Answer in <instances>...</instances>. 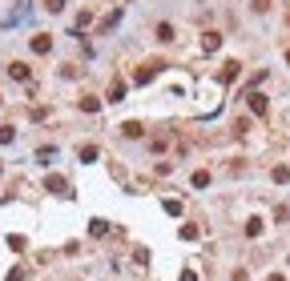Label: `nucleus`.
I'll use <instances>...</instances> for the list:
<instances>
[{"mask_svg":"<svg viewBox=\"0 0 290 281\" xmlns=\"http://www.w3.org/2000/svg\"><path fill=\"white\" fill-rule=\"evenodd\" d=\"M0 105H4V101H0Z\"/></svg>","mask_w":290,"mask_h":281,"instance_id":"obj_23","label":"nucleus"},{"mask_svg":"<svg viewBox=\"0 0 290 281\" xmlns=\"http://www.w3.org/2000/svg\"><path fill=\"white\" fill-rule=\"evenodd\" d=\"M48 48H52V40H48L45 33H37V37H33V52H41V56H45Z\"/></svg>","mask_w":290,"mask_h":281,"instance_id":"obj_6","label":"nucleus"},{"mask_svg":"<svg viewBox=\"0 0 290 281\" xmlns=\"http://www.w3.org/2000/svg\"><path fill=\"white\" fill-rule=\"evenodd\" d=\"M270 177H274V185H286V181H290V169H286V165H278Z\"/></svg>","mask_w":290,"mask_h":281,"instance_id":"obj_11","label":"nucleus"},{"mask_svg":"<svg viewBox=\"0 0 290 281\" xmlns=\"http://www.w3.org/2000/svg\"><path fill=\"white\" fill-rule=\"evenodd\" d=\"M270 281H286V277H282V273H274V277H270Z\"/></svg>","mask_w":290,"mask_h":281,"instance_id":"obj_21","label":"nucleus"},{"mask_svg":"<svg viewBox=\"0 0 290 281\" xmlns=\"http://www.w3.org/2000/svg\"><path fill=\"white\" fill-rule=\"evenodd\" d=\"M121 133H125V137H141V124H137V120H129V124H121Z\"/></svg>","mask_w":290,"mask_h":281,"instance_id":"obj_13","label":"nucleus"},{"mask_svg":"<svg viewBox=\"0 0 290 281\" xmlns=\"http://www.w3.org/2000/svg\"><path fill=\"white\" fill-rule=\"evenodd\" d=\"M45 189H48V193H73V189H69V181H65V177H56V173L45 181Z\"/></svg>","mask_w":290,"mask_h":281,"instance_id":"obj_1","label":"nucleus"},{"mask_svg":"<svg viewBox=\"0 0 290 281\" xmlns=\"http://www.w3.org/2000/svg\"><path fill=\"white\" fill-rule=\"evenodd\" d=\"M89 233H93V237H105V233H109V225H105V221H93V225H89Z\"/></svg>","mask_w":290,"mask_h":281,"instance_id":"obj_15","label":"nucleus"},{"mask_svg":"<svg viewBox=\"0 0 290 281\" xmlns=\"http://www.w3.org/2000/svg\"><path fill=\"white\" fill-rule=\"evenodd\" d=\"M262 217H250V221H246V237H262Z\"/></svg>","mask_w":290,"mask_h":281,"instance_id":"obj_5","label":"nucleus"},{"mask_svg":"<svg viewBox=\"0 0 290 281\" xmlns=\"http://www.w3.org/2000/svg\"><path fill=\"white\" fill-rule=\"evenodd\" d=\"M12 137H16V129H8V124H4V129H0V145H12Z\"/></svg>","mask_w":290,"mask_h":281,"instance_id":"obj_16","label":"nucleus"},{"mask_svg":"<svg viewBox=\"0 0 290 281\" xmlns=\"http://www.w3.org/2000/svg\"><path fill=\"white\" fill-rule=\"evenodd\" d=\"M81 109H85V113H97L101 101H97V97H81Z\"/></svg>","mask_w":290,"mask_h":281,"instance_id":"obj_12","label":"nucleus"},{"mask_svg":"<svg viewBox=\"0 0 290 281\" xmlns=\"http://www.w3.org/2000/svg\"><path fill=\"white\" fill-rule=\"evenodd\" d=\"M97 157H101V149H97V145H85V149H81V161H85V165H93Z\"/></svg>","mask_w":290,"mask_h":281,"instance_id":"obj_7","label":"nucleus"},{"mask_svg":"<svg viewBox=\"0 0 290 281\" xmlns=\"http://www.w3.org/2000/svg\"><path fill=\"white\" fill-rule=\"evenodd\" d=\"M234 281H246V273H242V269H238V273H234Z\"/></svg>","mask_w":290,"mask_h":281,"instance_id":"obj_20","label":"nucleus"},{"mask_svg":"<svg viewBox=\"0 0 290 281\" xmlns=\"http://www.w3.org/2000/svg\"><path fill=\"white\" fill-rule=\"evenodd\" d=\"M153 73H157V69H153V65H149V69H141V73H137V77H133V84H149V80H153Z\"/></svg>","mask_w":290,"mask_h":281,"instance_id":"obj_9","label":"nucleus"},{"mask_svg":"<svg viewBox=\"0 0 290 281\" xmlns=\"http://www.w3.org/2000/svg\"><path fill=\"white\" fill-rule=\"evenodd\" d=\"M45 8H48V12H61V8H65V0H45Z\"/></svg>","mask_w":290,"mask_h":281,"instance_id":"obj_17","label":"nucleus"},{"mask_svg":"<svg viewBox=\"0 0 290 281\" xmlns=\"http://www.w3.org/2000/svg\"><path fill=\"white\" fill-rule=\"evenodd\" d=\"M8 73H12V80H28V65H20V60H12Z\"/></svg>","mask_w":290,"mask_h":281,"instance_id":"obj_8","label":"nucleus"},{"mask_svg":"<svg viewBox=\"0 0 290 281\" xmlns=\"http://www.w3.org/2000/svg\"><path fill=\"white\" fill-rule=\"evenodd\" d=\"M270 8V0H254V12H266Z\"/></svg>","mask_w":290,"mask_h":281,"instance_id":"obj_19","label":"nucleus"},{"mask_svg":"<svg viewBox=\"0 0 290 281\" xmlns=\"http://www.w3.org/2000/svg\"><path fill=\"white\" fill-rule=\"evenodd\" d=\"M238 69H242L238 60H230V65H222V80H226V84H234V80H238Z\"/></svg>","mask_w":290,"mask_h":281,"instance_id":"obj_4","label":"nucleus"},{"mask_svg":"<svg viewBox=\"0 0 290 281\" xmlns=\"http://www.w3.org/2000/svg\"><path fill=\"white\" fill-rule=\"evenodd\" d=\"M286 65H290V52H286Z\"/></svg>","mask_w":290,"mask_h":281,"instance_id":"obj_22","label":"nucleus"},{"mask_svg":"<svg viewBox=\"0 0 290 281\" xmlns=\"http://www.w3.org/2000/svg\"><path fill=\"white\" fill-rule=\"evenodd\" d=\"M222 48V33H206L201 37V52H218Z\"/></svg>","mask_w":290,"mask_h":281,"instance_id":"obj_2","label":"nucleus"},{"mask_svg":"<svg viewBox=\"0 0 290 281\" xmlns=\"http://www.w3.org/2000/svg\"><path fill=\"white\" fill-rule=\"evenodd\" d=\"M246 101H250V109H254L258 117H266V109H270V105H266V97H262V92H250Z\"/></svg>","mask_w":290,"mask_h":281,"instance_id":"obj_3","label":"nucleus"},{"mask_svg":"<svg viewBox=\"0 0 290 281\" xmlns=\"http://www.w3.org/2000/svg\"><path fill=\"white\" fill-rule=\"evenodd\" d=\"M121 97H125V84L117 80V84H113V88H109V101H121Z\"/></svg>","mask_w":290,"mask_h":281,"instance_id":"obj_14","label":"nucleus"},{"mask_svg":"<svg viewBox=\"0 0 290 281\" xmlns=\"http://www.w3.org/2000/svg\"><path fill=\"white\" fill-rule=\"evenodd\" d=\"M206 185H210V173L197 169V173H193V189H206Z\"/></svg>","mask_w":290,"mask_h":281,"instance_id":"obj_10","label":"nucleus"},{"mask_svg":"<svg viewBox=\"0 0 290 281\" xmlns=\"http://www.w3.org/2000/svg\"><path fill=\"white\" fill-rule=\"evenodd\" d=\"M178 281H197V273H193V269H182V277H178Z\"/></svg>","mask_w":290,"mask_h":281,"instance_id":"obj_18","label":"nucleus"}]
</instances>
